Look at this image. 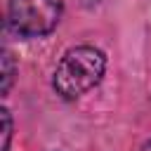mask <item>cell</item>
Here are the masks:
<instances>
[{
  "label": "cell",
  "instance_id": "1",
  "mask_svg": "<svg viewBox=\"0 0 151 151\" xmlns=\"http://www.w3.org/2000/svg\"><path fill=\"white\" fill-rule=\"evenodd\" d=\"M106 73V54L94 45L68 47L52 73V90L64 101H76L94 90Z\"/></svg>",
  "mask_w": 151,
  "mask_h": 151
},
{
  "label": "cell",
  "instance_id": "2",
  "mask_svg": "<svg viewBox=\"0 0 151 151\" xmlns=\"http://www.w3.org/2000/svg\"><path fill=\"white\" fill-rule=\"evenodd\" d=\"M64 14V0H7V28L21 40L50 35Z\"/></svg>",
  "mask_w": 151,
  "mask_h": 151
},
{
  "label": "cell",
  "instance_id": "3",
  "mask_svg": "<svg viewBox=\"0 0 151 151\" xmlns=\"http://www.w3.org/2000/svg\"><path fill=\"white\" fill-rule=\"evenodd\" d=\"M0 68H2L0 71V94L7 97L14 80H17V61H14V57L7 47H2V66Z\"/></svg>",
  "mask_w": 151,
  "mask_h": 151
},
{
  "label": "cell",
  "instance_id": "4",
  "mask_svg": "<svg viewBox=\"0 0 151 151\" xmlns=\"http://www.w3.org/2000/svg\"><path fill=\"white\" fill-rule=\"evenodd\" d=\"M0 120H2V151H9L12 132H14V123H12V113H9L7 106L0 109Z\"/></svg>",
  "mask_w": 151,
  "mask_h": 151
},
{
  "label": "cell",
  "instance_id": "5",
  "mask_svg": "<svg viewBox=\"0 0 151 151\" xmlns=\"http://www.w3.org/2000/svg\"><path fill=\"white\" fill-rule=\"evenodd\" d=\"M139 151H151V139H149V142H144V146H142Z\"/></svg>",
  "mask_w": 151,
  "mask_h": 151
}]
</instances>
